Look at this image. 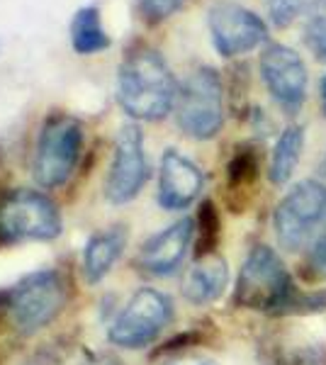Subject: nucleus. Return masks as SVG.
Segmentation results:
<instances>
[{
  "label": "nucleus",
  "instance_id": "8",
  "mask_svg": "<svg viewBox=\"0 0 326 365\" xmlns=\"http://www.w3.org/2000/svg\"><path fill=\"white\" fill-rule=\"evenodd\" d=\"M61 234V215L44 192L13 190L0 202V241H51Z\"/></svg>",
  "mask_w": 326,
  "mask_h": 365
},
{
  "label": "nucleus",
  "instance_id": "12",
  "mask_svg": "<svg viewBox=\"0 0 326 365\" xmlns=\"http://www.w3.org/2000/svg\"><path fill=\"white\" fill-rule=\"evenodd\" d=\"M195 237V222L183 217V220L173 222L170 227H165L163 232L153 234V237L141 246L139 251V268L156 278H165L173 275L180 263L185 261L188 249L193 244Z\"/></svg>",
  "mask_w": 326,
  "mask_h": 365
},
{
  "label": "nucleus",
  "instance_id": "24",
  "mask_svg": "<svg viewBox=\"0 0 326 365\" xmlns=\"http://www.w3.org/2000/svg\"><path fill=\"white\" fill-rule=\"evenodd\" d=\"M185 0H139V8H141V15L156 25V22H163L168 20L175 10H180V5Z\"/></svg>",
  "mask_w": 326,
  "mask_h": 365
},
{
  "label": "nucleus",
  "instance_id": "11",
  "mask_svg": "<svg viewBox=\"0 0 326 365\" xmlns=\"http://www.w3.org/2000/svg\"><path fill=\"white\" fill-rule=\"evenodd\" d=\"M260 78L282 113L297 115L307 100V66L285 44L270 42L260 51Z\"/></svg>",
  "mask_w": 326,
  "mask_h": 365
},
{
  "label": "nucleus",
  "instance_id": "20",
  "mask_svg": "<svg viewBox=\"0 0 326 365\" xmlns=\"http://www.w3.org/2000/svg\"><path fill=\"white\" fill-rule=\"evenodd\" d=\"M198 249H195V256L198 258H205V256H212L219 246V239H222V220H219V210L212 200H205L200 205V212H198Z\"/></svg>",
  "mask_w": 326,
  "mask_h": 365
},
{
  "label": "nucleus",
  "instance_id": "17",
  "mask_svg": "<svg viewBox=\"0 0 326 365\" xmlns=\"http://www.w3.org/2000/svg\"><path fill=\"white\" fill-rule=\"evenodd\" d=\"M302 149H305V129L297 125H290L280 132L275 146H272L270 166H268V178L275 185H285L292 178L295 168L300 163Z\"/></svg>",
  "mask_w": 326,
  "mask_h": 365
},
{
  "label": "nucleus",
  "instance_id": "27",
  "mask_svg": "<svg viewBox=\"0 0 326 365\" xmlns=\"http://www.w3.org/2000/svg\"><path fill=\"white\" fill-rule=\"evenodd\" d=\"M86 365H120L115 361V358H110V356H98V358H93L91 363H86Z\"/></svg>",
  "mask_w": 326,
  "mask_h": 365
},
{
  "label": "nucleus",
  "instance_id": "9",
  "mask_svg": "<svg viewBox=\"0 0 326 365\" xmlns=\"http://www.w3.org/2000/svg\"><path fill=\"white\" fill-rule=\"evenodd\" d=\"M207 27L212 44L224 58L248 54L268 39V27L253 10L229 0L212 5L207 13Z\"/></svg>",
  "mask_w": 326,
  "mask_h": 365
},
{
  "label": "nucleus",
  "instance_id": "22",
  "mask_svg": "<svg viewBox=\"0 0 326 365\" xmlns=\"http://www.w3.org/2000/svg\"><path fill=\"white\" fill-rule=\"evenodd\" d=\"M307 3L310 0H265V8H268V17L272 25L277 29H285L307 8Z\"/></svg>",
  "mask_w": 326,
  "mask_h": 365
},
{
  "label": "nucleus",
  "instance_id": "6",
  "mask_svg": "<svg viewBox=\"0 0 326 365\" xmlns=\"http://www.w3.org/2000/svg\"><path fill=\"white\" fill-rule=\"evenodd\" d=\"M83 146V127L71 115H54L44 122L34 149V180L41 187L63 185L76 170Z\"/></svg>",
  "mask_w": 326,
  "mask_h": 365
},
{
  "label": "nucleus",
  "instance_id": "1",
  "mask_svg": "<svg viewBox=\"0 0 326 365\" xmlns=\"http://www.w3.org/2000/svg\"><path fill=\"white\" fill-rule=\"evenodd\" d=\"M117 100L129 117L144 122L163 120L175 108L173 71L153 46L139 44L124 56L117 76Z\"/></svg>",
  "mask_w": 326,
  "mask_h": 365
},
{
  "label": "nucleus",
  "instance_id": "26",
  "mask_svg": "<svg viewBox=\"0 0 326 365\" xmlns=\"http://www.w3.org/2000/svg\"><path fill=\"white\" fill-rule=\"evenodd\" d=\"M165 365H217L215 361H207V358H183V361H173Z\"/></svg>",
  "mask_w": 326,
  "mask_h": 365
},
{
  "label": "nucleus",
  "instance_id": "5",
  "mask_svg": "<svg viewBox=\"0 0 326 365\" xmlns=\"http://www.w3.org/2000/svg\"><path fill=\"white\" fill-rule=\"evenodd\" d=\"M175 122L190 139L207 141L224 125V86L215 68H195L178 88Z\"/></svg>",
  "mask_w": 326,
  "mask_h": 365
},
{
  "label": "nucleus",
  "instance_id": "18",
  "mask_svg": "<svg viewBox=\"0 0 326 365\" xmlns=\"http://www.w3.org/2000/svg\"><path fill=\"white\" fill-rule=\"evenodd\" d=\"M260 175V154L253 144H241L227 163V192L229 202L236 205V197L246 195L256 187Z\"/></svg>",
  "mask_w": 326,
  "mask_h": 365
},
{
  "label": "nucleus",
  "instance_id": "13",
  "mask_svg": "<svg viewBox=\"0 0 326 365\" xmlns=\"http://www.w3.org/2000/svg\"><path fill=\"white\" fill-rule=\"evenodd\" d=\"M203 170L178 149H168L161 158L158 175V205L163 210H185L203 192Z\"/></svg>",
  "mask_w": 326,
  "mask_h": 365
},
{
  "label": "nucleus",
  "instance_id": "28",
  "mask_svg": "<svg viewBox=\"0 0 326 365\" xmlns=\"http://www.w3.org/2000/svg\"><path fill=\"white\" fill-rule=\"evenodd\" d=\"M319 96H322V110L326 115V76L322 78V83H319Z\"/></svg>",
  "mask_w": 326,
  "mask_h": 365
},
{
  "label": "nucleus",
  "instance_id": "4",
  "mask_svg": "<svg viewBox=\"0 0 326 365\" xmlns=\"http://www.w3.org/2000/svg\"><path fill=\"white\" fill-rule=\"evenodd\" d=\"M277 241L287 251H302L326 232V185L302 180L277 202L272 215Z\"/></svg>",
  "mask_w": 326,
  "mask_h": 365
},
{
  "label": "nucleus",
  "instance_id": "25",
  "mask_svg": "<svg viewBox=\"0 0 326 365\" xmlns=\"http://www.w3.org/2000/svg\"><path fill=\"white\" fill-rule=\"evenodd\" d=\"M200 341H205V334L200 329H190V331H183L173 336L170 341H165L161 349L153 351L151 358H158V356H173V353H180L183 349H190V346H198Z\"/></svg>",
  "mask_w": 326,
  "mask_h": 365
},
{
  "label": "nucleus",
  "instance_id": "7",
  "mask_svg": "<svg viewBox=\"0 0 326 365\" xmlns=\"http://www.w3.org/2000/svg\"><path fill=\"white\" fill-rule=\"evenodd\" d=\"M170 322H173L170 297L153 287H141L127 299V304L110 324L108 339L120 349L136 351L153 344Z\"/></svg>",
  "mask_w": 326,
  "mask_h": 365
},
{
  "label": "nucleus",
  "instance_id": "3",
  "mask_svg": "<svg viewBox=\"0 0 326 365\" xmlns=\"http://www.w3.org/2000/svg\"><path fill=\"white\" fill-rule=\"evenodd\" d=\"M3 307L22 336L49 327L66 304V285L56 270H37L22 278L3 295Z\"/></svg>",
  "mask_w": 326,
  "mask_h": 365
},
{
  "label": "nucleus",
  "instance_id": "14",
  "mask_svg": "<svg viewBox=\"0 0 326 365\" xmlns=\"http://www.w3.org/2000/svg\"><path fill=\"white\" fill-rule=\"evenodd\" d=\"M127 246V227L117 225L93 234L83 249V278L91 285H98L110 273L117 258Z\"/></svg>",
  "mask_w": 326,
  "mask_h": 365
},
{
  "label": "nucleus",
  "instance_id": "2",
  "mask_svg": "<svg viewBox=\"0 0 326 365\" xmlns=\"http://www.w3.org/2000/svg\"><path fill=\"white\" fill-rule=\"evenodd\" d=\"M295 292L297 287L282 258L270 246H253L239 270L234 302L244 309L270 312L280 317Z\"/></svg>",
  "mask_w": 326,
  "mask_h": 365
},
{
  "label": "nucleus",
  "instance_id": "23",
  "mask_svg": "<svg viewBox=\"0 0 326 365\" xmlns=\"http://www.w3.org/2000/svg\"><path fill=\"white\" fill-rule=\"evenodd\" d=\"M280 365H326V346L307 344L300 349H290L280 356Z\"/></svg>",
  "mask_w": 326,
  "mask_h": 365
},
{
  "label": "nucleus",
  "instance_id": "29",
  "mask_svg": "<svg viewBox=\"0 0 326 365\" xmlns=\"http://www.w3.org/2000/svg\"><path fill=\"white\" fill-rule=\"evenodd\" d=\"M319 175L324 178V185H326V154H324V158H322V163H319Z\"/></svg>",
  "mask_w": 326,
  "mask_h": 365
},
{
  "label": "nucleus",
  "instance_id": "21",
  "mask_svg": "<svg viewBox=\"0 0 326 365\" xmlns=\"http://www.w3.org/2000/svg\"><path fill=\"white\" fill-rule=\"evenodd\" d=\"M326 312V287L317 292H295L290 297V302L285 304V309L280 312L282 314H322Z\"/></svg>",
  "mask_w": 326,
  "mask_h": 365
},
{
  "label": "nucleus",
  "instance_id": "15",
  "mask_svg": "<svg viewBox=\"0 0 326 365\" xmlns=\"http://www.w3.org/2000/svg\"><path fill=\"white\" fill-rule=\"evenodd\" d=\"M229 282V266L219 253L198 258V263L188 270L183 282V295L193 304H210L222 297L224 287Z\"/></svg>",
  "mask_w": 326,
  "mask_h": 365
},
{
  "label": "nucleus",
  "instance_id": "19",
  "mask_svg": "<svg viewBox=\"0 0 326 365\" xmlns=\"http://www.w3.org/2000/svg\"><path fill=\"white\" fill-rule=\"evenodd\" d=\"M302 39L317 61L326 63V0H310L305 8Z\"/></svg>",
  "mask_w": 326,
  "mask_h": 365
},
{
  "label": "nucleus",
  "instance_id": "10",
  "mask_svg": "<svg viewBox=\"0 0 326 365\" xmlns=\"http://www.w3.org/2000/svg\"><path fill=\"white\" fill-rule=\"evenodd\" d=\"M151 175L149 161L144 151V137L136 125H124L115 137V154L105 195L112 205H127L144 190L146 180Z\"/></svg>",
  "mask_w": 326,
  "mask_h": 365
},
{
  "label": "nucleus",
  "instance_id": "16",
  "mask_svg": "<svg viewBox=\"0 0 326 365\" xmlns=\"http://www.w3.org/2000/svg\"><path fill=\"white\" fill-rule=\"evenodd\" d=\"M110 44L112 39L100 22V10L96 5H86V8L76 10L73 20H71V46L76 54L93 56L110 49Z\"/></svg>",
  "mask_w": 326,
  "mask_h": 365
}]
</instances>
